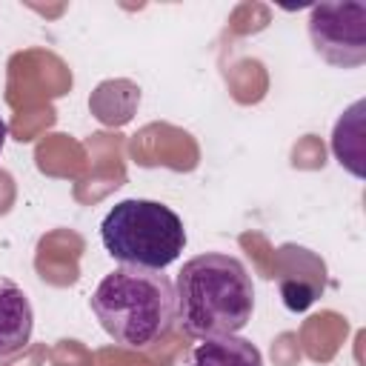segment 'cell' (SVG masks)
<instances>
[{
    "mask_svg": "<svg viewBox=\"0 0 366 366\" xmlns=\"http://www.w3.org/2000/svg\"><path fill=\"white\" fill-rule=\"evenodd\" d=\"M6 137H9V126H6V120L0 117V152H3V146H6Z\"/></svg>",
    "mask_w": 366,
    "mask_h": 366,
    "instance_id": "obj_7",
    "label": "cell"
},
{
    "mask_svg": "<svg viewBox=\"0 0 366 366\" xmlns=\"http://www.w3.org/2000/svg\"><path fill=\"white\" fill-rule=\"evenodd\" d=\"M254 312L246 266L223 252L189 257L174 280V320L189 337L237 335Z\"/></svg>",
    "mask_w": 366,
    "mask_h": 366,
    "instance_id": "obj_1",
    "label": "cell"
},
{
    "mask_svg": "<svg viewBox=\"0 0 366 366\" xmlns=\"http://www.w3.org/2000/svg\"><path fill=\"white\" fill-rule=\"evenodd\" d=\"M34 312L29 295L11 280L0 274V357H11L23 352L31 340Z\"/></svg>",
    "mask_w": 366,
    "mask_h": 366,
    "instance_id": "obj_5",
    "label": "cell"
},
{
    "mask_svg": "<svg viewBox=\"0 0 366 366\" xmlns=\"http://www.w3.org/2000/svg\"><path fill=\"white\" fill-rule=\"evenodd\" d=\"M92 312L123 349L146 352L174 326V283L163 272L120 266L92 292Z\"/></svg>",
    "mask_w": 366,
    "mask_h": 366,
    "instance_id": "obj_2",
    "label": "cell"
},
{
    "mask_svg": "<svg viewBox=\"0 0 366 366\" xmlns=\"http://www.w3.org/2000/svg\"><path fill=\"white\" fill-rule=\"evenodd\" d=\"M103 249L132 269L163 272L172 266L183 246L186 229L177 212L157 200L129 197L114 203L100 223Z\"/></svg>",
    "mask_w": 366,
    "mask_h": 366,
    "instance_id": "obj_3",
    "label": "cell"
},
{
    "mask_svg": "<svg viewBox=\"0 0 366 366\" xmlns=\"http://www.w3.org/2000/svg\"><path fill=\"white\" fill-rule=\"evenodd\" d=\"M186 366H263L260 349L237 335L203 337L186 355Z\"/></svg>",
    "mask_w": 366,
    "mask_h": 366,
    "instance_id": "obj_6",
    "label": "cell"
},
{
    "mask_svg": "<svg viewBox=\"0 0 366 366\" xmlns=\"http://www.w3.org/2000/svg\"><path fill=\"white\" fill-rule=\"evenodd\" d=\"M315 51L332 66H360L366 60V3H320L309 11Z\"/></svg>",
    "mask_w": 366,
    "mask_h": 366,
    "instance_id": "obj_4",
    "label": "cell"
}]
</instances>
